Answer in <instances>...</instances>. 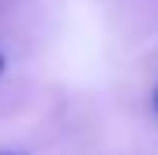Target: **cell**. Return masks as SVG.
I'll list each match as a JSON object with an SVG mask.
<instances>
[{
    "mask_svg": "<svg viewBox=\"0 0 158 155\" xmlns=\"http://www.w3.org/2000/svg\"><path fill=\"white\" fill-rule=\"evenodd\" d=\"M155 109H158V88H155Z\"/></svg>",
    "mask_w": 158,
    "mask_h": 155,
    "instance_id": "7a4b0ae2",
    "label": "cell"
},
{
    "mask_svg": "<svg viewBox=\"0 0 158 155\" xmlns=\"http://www.w3.org/2000/svg\"><path fill=\"white\" fill-rule=\"evenodd\" d=\"M0 74H4V53H0Z\"/></svg>",
    "mask_w": 158,
    "mask_h": 155,
    "instance_id": "6da1fadb",
    "label": "cell"
}]
</instances>
